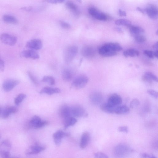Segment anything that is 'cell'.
<instances>
[{"mask_svg": "<svg viewBox=\"0 0 158 158\" xmlns=\"http://www.w3.org/2000/svg\"><path fill=\"white\" fill-rule=\"evenodd\" d=\"M115 24L117 26H122L128 27L131 25V22L125 19H119L116 21Z\"/></svg>", "mask_w": 158, "mask_h": 158, "instance_id": "obj_30", "label": "cell"}, {"mask_svg": "<svg viewBox=\"0 0 158 158\" xmlns=\"http://www.w3.org/2000/svg\"><path fill=\"white\" fill-rule=\"evenodd\" d=\"M20 83V81L17 79H8L4 82L2 87L5 92H9L13 90Z\"/></svg>", "mask_w": 158, "mask_h": 158, "instance_id": "obj_7", "label": "cell"}, {"mask_svg": "<svg viewBox=\"0 0 158 158\" xmlns=\"http://www.w3.org/2000/svg\"><path fill=\"white\" fill-rule=\"evenodd\" d=\"M95 157L97 158H108L109 157L102 152H98L94 154Z\"/></svg>", "mask_w": 158, "mask_h": 158, "instance_id": "obj_39", "label": "cell"}, {"mask_svg": "<svg viewBox=\"0 0 158 158\" xmlns=\"http://www.w3.org/2000/svg\"><path fill=\"white\" fill-rule=\"evenodd\" d=\"M115 30L117 31L118 32L120 33H123V31L122 29H121V28H119V27H117L115 28Z\"/></svg>", "mask_w": 158, "mask_h": 158, "instance_id": "obj_48", "label": "cell"}, {"mask_svg": "<svg viewBox=\"0 0 158 158\" xmlns=\"http://www.w3.org/2000/svg\"><path fill=\"white\" fill-rule=\"evenodd\" d=\"M141 156L143 158H156V157L152 154L146 153L142 154Z\"/></svg>", "mask_w": 158, "mask_h": 158, "instance_id": "obj_42", "label": "cell"}, {"mask_svg": "<svg viewBox=\"0 0 158 158\" xmlns=\"http://www.w3.org/2000/svg\"><path fill=\"white\" fill-rule=\"evenodd\" d=\"M81 54L84 57L91 59L94 57L96 54V50L92 47L85 45L82 48Z\"/></svg>", "mask_w": 158, "mask_h": 158, "instance_id": "obj_11", "label": "cell"}, {"mask_svg": "<svg viewBox=\"0 0 158 158\" xmlns=\"http://www.w3.org/2000/svg\"><path fill=\"white\" fill-rule=\"evenodd\" d=\"M5 63L1 59H0V72H3L4 70Z\"/></svg>", "mask_w": 158, "mask_h": 158, "instance_id": "obj_43", "label": "cell"}, {"mask_svg": "<svg viewBox=\"0 0 158 158\" xmlns=\"http://www.w3.org/2000/svg\"><path fill=\"white\" fill-rule=\"evenodd\" d=\"M78 51V48L76 46H71L66 48L64 55V60L66 64H69L71 62Z\"/></svg>", "mask_w": 158, "mask_h": 158, "instance_id": "obj_3", "label": "cell"}, {"mask_svg": "<svg viewBox=\"0 0 158 158\" xmlns=\"http://www.w3.org/2000/svg\"><path fill=\"white\" fill-rule=\"evenodd\" d=\"M129 31L131 35L135 37L138 35H142L144 32V29L139 27L132 26H129Z\"/></svg>", "mask_w": 158, "mask_h": 158, "instance_id": "obj_21", "label": "cell"}, {"mask_svg": "<svg viewBox=\"0 0 158 158\" xmlns=\"http://www.w3.org/2000/svg\"><path fill=\"white\" fill-rule=\"evenodd\" d=\"M130 109L127 106L120 105L116 107L114 113L119 115L123 114L128 113Z\"/></svg>", "mask_w": 158, "mask_h": 158, "instance_id": "obj_24", "label": "cell"}, {"mask_svg": "<svg viewBox=\"0 0 158 158\" xmlns=\"http://www.w3.org/2000/svg\"><path fill=\"white\" fill-rule=\"evenodd\" d=\"M0 138H1V137H0Z\"/></svg>", "mask_w": 158, "mask_h": 158, "instance_id": "obj_54", "label": "cell"}, {"mask_svg": "<svg viewBox=\"0 0 158 158\" xmlns=\"http://www.w3.org/2000/svg\"><path fill=\"white\" fill-rule=\"evenodd\" d=\"M153 48L154 49L156 50H158V42L157 41L156 43H155L154 45L153 46Z\"/></svg>", "mask_w": 158, "mask_h": 158, "instance_id": "obj_49", "label": "cell"}, {"mask_svg": "<svg viewBox=\"0 0 158 158\" xmlns=\"http://www.w3.org/2000/svg\"><path fill=\"white\" fill-rule=\"evenodd\" d=\"M89 14L92 17L99 21H106L108 17L106 14L94 8H90L88 10Z\"/></svg>", "mask_w": 158, "mask_h": 158, "instance_id": "obj_9", "label": "cell"}, {"mask_svg": "<svg viewBox=\"0 0 158 158\" xmlns=\"http://www.w3.org/2000/svg\"><path fill=\"white\" fill-rule=\"evenodd\" d=\"M144 54L148 57L151 59H153L154 58V52L150 50H145L144 52Z\"/></svg>", "mask_w": 158, "mask_h": 158, "instance_id": "obj_38", "label": "cell"}, {"mask_svg": "<svg viewBox=\"0 0 158 158\" xmlns=\"http://www.w3.org/2000/svg\"><path fill=\"white\" fill-rule=\"evenodd\" d=\"M69 134L62 130H59L54 133L53 135L54 142L56 145H59L61 144L63 138L69 136Z\"/></svg>", "mask_w": 158, "mask_h": 158, "instance_id": "obj_15", "label": "cell"}, {"mask_svg": "<svg viewBox=\"0 0 158 158\" xmlns=\"http://www.w3.org/2000/svg\"><path fill=\"white\" fill-rule=\"evenodd\" d=\"M91 139V136L89 133L86 132L82 134L80 143V147L82 149L85 148L89 143Z\"/></svg>", "mask_w": 158, "mask_h": 158, "instance_id": "obj_17", "label": "cell"}, {"mask_svg": "<svg viewBox=\"0 0 158 158\" xmlns=\"http://www.w3.org/2000/svg\"><path fill=\"white\" fill-rule=\"evenodd\" d=\"M77 1L80 3H81L82 2V0H77Z\"/></svg>", "mask_w": 158, "mask_h": 158, "instance_id": "obj_53", "label": "cell"}, {"mask_svg": "<svg viewBox=\"0 0 158 158\" xmlns=\"http://www.w3.org/2000/svg\"><path fill=\"white\" fill-rule=\"evenodd\" d=\"M137 10L138 11L141 12V13H142L143 14H144V15L146 14V13H145V9H142L140 7H138L137 8Z\"/></svg>", "mask_w": 158, "mask_h": 158, "instance_id": "obj_47", "label": "cell"}, {"mask_svg": "<svg viewBox=\"0 0 158 158\" xmlns=\"http://www.w3.org/2000/svg\"><path fill=\"white\" fill-rule=\"evenodd\" d=\"M118 13L119 16H125L127 15V14L124 11H123L121 9H119L118 11Z\"/></svg>", "mask_w": 158, "mask_h": 158, "instance_id": "obj_44", "label": "cell"}, {"mask_svg": "<svg viewBox=\"0 0 158 158\" xmlns=\"http://www.w3.org/2000/svg\"><path fill=\"white\" fill-rule=\"evenodd\" d=\"M64 126L65 129L74 125L77 122V119L74 117H69L64 120Z\"/></svg>", "mask_w": 158, "mask_h": 158, "instance_id": "obj_27", "label": "cell"}, {"mask_svg": "<svg viewBox=\"0 0 158 158\" xmlns=\"http://www.w3.org/2000/svg\"><path fill=\"white\" fill-rule=\"evenodd\" d=\"M26 46L30 49L39 50L43 47V43L40 39H33L29 41L26 44Z\"/></svg>", "mask_w": 158, "mask_h": 158, "instance_id": "obj_12", "label": "cell"}, {"mask_svg": "<svg viewBox=\"0 0 158 158\" xmlns=\"http://www.w3.org/2000/svg\"><path fill=\"white\" fill-rule=\"evenodd\" d=\"M26 97V95L24 94L21 93L19 94L15 99V104L16 105H19Z\"/></svg>", "mask_w": 158, "mask_h": 158, "instance_id": "obj_32", "label": "cell"}, {"mask_svg": "<svg viewBox=\"0 0 158 158\" xmlns=\"http://www.w3.org/2000/svg\"><path fill=\"white\" fill-rule=\"evenodd\" d=\"M21 56L22 58L34 60L39 59L40 58L38 53L34 50L30 49L23 51L21 53Z\"/></svg>", "mask_w": 158, "mask_h": 158, "instance_id": "obj_14", "label": "cell"}, {"mask_svg": "<svg viewBox=\"0 0 158 158\" xmlns=\"http://www.w3.org/2000/svg\"><path fill=\"white\" fill-rule=\"evenodd\" d=\"M42 81L50 85H54L55 83V80L54 78L50 76H45L42 78Z\"/></svg>", "mask_w": 158, "mask_h": 158, "instance_id": "obj_31", "label": "cell"}, {"mask_svg": "<svg viewBox=\"0 0 158 158\" xmlns=\"http://www.w3.org/2000/svg\"><path fill=\"white\" fill-rule=\"evenodd\" d=\"M45 149V148L38 145L36 144L32 145L30 147L27 151L26 154L27 155H30L38 154L44 151Z\"/></svg>", "mask_w": 158, "mask_h": 158, "instance_id": "obj_18", "label": "cell"}, {"mask_svg": "<svg viewBox=\"0 0 158 158\" xmlns=\"http://www.w3.org/2000/svg\"><path fill=\"white\" fill-rule=\"evenodd\" d=\"M116 107H113L107 103L101 105L100 106V109L105 113L113 114L114 113Z\"/></svg>", "mask_w": 158, "mask_h": 158, "instance_id": "obj_25", "label": "cell"}, {"mask_svg": "<svg viewBox=\"0 0 158 158\" xmlns=\"http://www.w3.org/2000/svg\"><path fill=\"white\" fill-rule=\"evenodd\" d=\"M60 23L61 26L63 28L67 29L71 27L70 25L67 23L63 21H61Z\"/></svg>", "mask_w": 158, "mask_h": 158, "instance_id": "obj_41", "label": "cell"}, {"mask_svg": "<svg viewBox=\"0 0 158 158\" xmlns=\"http://www.w3.org/2000/svg\"><path fill=\"white\" fill-rule=\"evenodd\" d=\"M28 74L30 79L34 84H38V81L36 77L32 73L29 72Z\"/></svg>", "mask_w": 158, "mask_h": 158, "instance_id": "obj_36", "label": "cell"}, {"mask_svg": "<svg viewBox=\"0 0 158 158\" xmlns=\"http://www.w3.org/2000/svg\"><path fill=\"white\" fill-rule=\"evenodd\" d=\"M134 37L135 41L139 43H144L147 40L146 38L142 35H138Z\"/></svg>", "mask_w": 158, "mask_h": 158, "instance_id": "obj_33", "label": "cell"}, {"mask_svg": "<svg viewBox=\"0 0 158 158\" xmlns=\"http://www.w3.org/2000/svg\"><path fill=\"white\" fill-rule=\"evenodd\" d=\"M123 54L126 58H127L129 56L131 57H134L139 56V53L136 49H130L125 50L123 52Z\"/></svg>", "mask_w": 158, "mask_h": 158, "instance_id": "obj_26", "label": "cell"}, {"mask_svg": "<svg viewBox=\"0 0 158 158\" xmlns=\"http://www.w3.org/2000/svg\"><path fill=\"white\" fill-rule=\"evenodd\" d=\"M3 110L2 107H0V117H2Z\"/></svg>", "mask_w": 158, "mask_h": 158, "instance_id": "obj_51", "label": "cell"}, {"mask_svg": "<svg viewBox=\"0 0 158 158\" xmlns=\"http://www.w3.org/2000/svg\"><path fill=\"white\" fill-rule=\"evenodd\" d=\"M154 56L157 58H158V50H156V51L154 52Z\"/></svg>", "mask_w": 158, "mask_h": 158, "instance_id": "obj_50", "label": "cell"}, {"mask_svg": "<svg viewBox=\"0 0 158 158\" xmlns=\"http://www.w3.org/2000/svg\"><path fill=\"white\" fill-rule=\"evenodd\" d=\"M149 79L152 81L157 82L158 79L157 77L155 75L153 74L152 73L147 72L145 73L144 74Z\"/></svg>", "mask_w": 158, "mask_h": 158, "instance_id": "obj_35", "label": "cell"}, {"mask_svg": "<svg viewBox=\"0 0 158 158\" xmlns=\"http://www.w3.org/2000/svg\"><path fill=\"white\" fill-rule=\"evenodd\" d=\"M59 113L61 117L64 120L73 117L71 115V107L67 105H63L61 107Z\"/></svg>", "mask_w": 158, "mask_h": 158, "instance_id": "obj_16", "label": "cell"}, {"mask_svg": "<svg viewBox=\"0 0 158 158\" xmlns=\"http://www.w3.org/2000/svg\"><path fill=\"white\" fill-rule=\"evenodd\" d=\"M66 5L67 7L74 12L75 15L77 16L79 14L77 6L71 1H69L66 2Z\"/></svg>", "mask_w": 158, "mask_h": 158, "instance_id": "obj_29", "label": "cell"}, {"mask_svg": "<svg viewBox=\"0 0 158 158\" xmlns=\"http://www.w3.org/2000/svg\"><path fill=\"white\" fill-rule=\"evenodd\" d=\"M118 131L120 132L127 133L128 132V128L126 126H120L118 128Z\"/></svg>", "mask_w": 158, "mask_h": 158, "instance_id": "obj_40", "label": "cell"}, {"mask_svg": "<svg viewBox=\"0 0 158 158\" xmlns=\"http://www.w3.org/2000/svg\"><path fill=\"white\" fill-rule=\"evenodd\" d=\"M90 98L91 102L94 105H98L102 102L103 100L102 95L99 92L92 93L90 96Z\"/></svg>", "mask_w": 158, "mask_h": 158, "instance_id": "obj_19", "label": "cell"}, {"mask_svg": "<svg viewBox=\"0 0 158 158\" xmlns=\"http://www.w3.org/2000/svg\"><path fill=\"white\" fill-rule=\"evenodd\" d=\"M74 74L71 69H66L63 71L62 77L64 81L68 82L71 81L74 77Z\"/></svg>", "mask_w": 158, "mask_h": 158, "instance_id": "obj_23", "label": "cell"}, {"mask_svg": "<svg viewBox=\"0 0 158 158\" xmlns=\"http://www.w3.org/2000/svg\"><path fill=\"white\" fill-rule=\"evenodd\" d=\"M123 49L122 46L117 43H110L104 44L98 50L100 55L104 57H111L116 55L118 52Z\"/></svg>", "mask_w": 158, "mask_h": 158, "instance_id": "obj_1", "label": "cell"}, {"mask_svg": "<svg viewBox=\"0 0 158 158\" xmlns=\"http://www.w3.org/2000/svg\"><path fill=\"white\" fill-rule=\"evenodd\" d=\"M147 92L152 97L155 99H158V93L155 90L153 89H149L147 90Z\"/></svg>", "mask_w": 158, "mask_h": 158, "instance_id": "obj_37", "label": "cell"}, {"mask_svg": "<svg viewBox=\"0 0 158 158\" xmlns=\"http://www.w3.org/2000/svg\"><path fill=\"white\" fill-rule=\"evenodd\" d=\"M122 102L121 97L117 94H114L109 97L107 103L113 107H116L121 105Z\"/></svg>", "mask_w": 158, "mask_h": 158, "instance_id": "obj_10", "label": "cell"}, {"mask_svg": "<svg viewBox=\"0 0 158 158\" xmlns=\"http://www.w3.org/2000/svg\"><path fill=\"white\" fill-rule=\"evenodd\" d=\"M44 2L55 4L58 3V0H44Z\"/></svg>", "mask_w": 158, "mask_h": 158, "instance_id": "obj_45", "label": "cell"}, {"mask_svg": "<svg viewBox=\"0 0 158 158\" xmlns=\"http://www.w3.org/2000/svg\"><path fill=\"white\" fill-rule=\"evenodd\" d=\"M140 104L139 101L137 99H133L130 102V108L132 109L136 108Z\"/></svg>", "mask_w": 158, "mask_h": 158, "instance_id": "obj_34", "label": "cell"}, {"mask_svg": "<svg viewBox=\"0 0 158 158\" xmlns=\"http://www.w3.org/2000/svg\"><path fill=\"white\" fill-rule=\"evenodd\" d=\"M61 92L60 90L58 88H53L49 87H44L41 90V94H46L48 95H52L54 94L59 93Z\"/></svg>", "mask_w": 158, "mask_h": 158, "instance_id": "obj_22", "label": "cell"}, {"mask_svg": "<svg viewBox=\"0 0 158 158\" xmlns=\"http://www.w3.org/2000/svg\"><path fill=\"white\" fill-rule=\"evenodd\" d=\"M65 1V0H58V3H62L64 2Z\"/></svg>", "mask_w": 158, "mask_h": 158, "instance_id": "obj_52", "label": "cell"}, {"mask_svg": "<svg viewBox=\"0 0 158 158\" xmlns=\"http://www.w3.org/2000/svg\"><path fill=\"white\" fill-rule=\"evenodd\" d=\"M134 151L127 144L122 143L117 145L114 150V153L116 156L122 157L127 155Z\"/></svg>", "mask_w": 158, "mask_h": 158, "instance_id": "obj_2", "label": "cell"}, {"mask_svg": "<svg viewBox=\"0 0 158 158\" xmlns=\"http://www.w3.org/2000/svg\"><path fill=\"white\" fill-rule=\"evenodd\" d=\"M71 115L72 117H86L88 114L83 107L79 105H75L71 107Z\"/></svg>", "mask_w": 158, "mask_h": 158, "instance_id": "obj_6", "label": "cell"}, {"mask_svg": "<svg viewBox=\"0 0 158 158\" xmlns=\"http://www.w3.org/2000/svg\"><path fill=\"white\" fill-rule=\"evenodd\" d=\"M0 39L2 43L11 46L15 45L17 42L16 37L8 34H2L0 37Z\"/></svg>", "mask_w": 158, "mask_h": 158, "instance_id": "obj_8", "label": "cell"}, {"mask_svg": "<svg viewBox=\"0 0 158 158\" xmlns=\"http://www.w3.org/2000/svg\"><path fill=\"white\" fill-rule=\"evenodd\" d=\"M146 14L153 20H157L158 17V11L157 8L153 5H150L145 9Z\"/></svg>", "mask_w": 158, "mask_h": 158, "instance_id": "obj_13", "label": "cell"}, {"mask_svg": "<svg viewBox=\"0 0 158 158\" xmlns=\"http://www.w3.org/2000/svg\"><path fill=\"white\" fill-rule=\"evenodd\" d=\"M89 81L85 75H82L75 78L73 81L71 86L75 89H80L84 87Z\"/></svg>", "mask_w": 158, "mask_h": 158, "instance_id": "obj_4", "label": "cell"}, {"mask_svg": "<svg viewBox=\"0 0 158 158\" xmlns=\"http://www.w3.org/2000/svg\"><path fill=\"white\" fill-rule=\"evenodd\" d=\"M21 9L26 11H30L33 9V8L31 6H29V7H22Z\"/></svg>", "mask_w": 158, "mask_h": 158, "instance_id": "obj_46", "label": "cell"}, {"mask_svg": "<svg viewBox=\"0 0 158 158\" xmlns=\"http://www.w3.org/2000/svg\"><path fill=\"white\" fill-rule=\"evenodd\" d=\"M3 20L5 23L9 24H15L18 23V21L15 17L9 15H4Z\"/></svg>", "mask_w": 158, "mask_h": 158, "instance_id": "obj_28", "label": "cell"}, {"mask_svg": "<svg viewBox=\"0 0 158 158\" xmlns=\"http://www.w3.org/2000/svg\"><path fill=\"white\" fill-rule=\"evenodd\" d=\"M18 110L14 106H8L3 110L2 117L4 119L8 118L11 114L17 112Z\"/></svg>", "mask_w": 158, "mask_h": 158, "instance_id": "obj_20", "label": "cell"}, {"mask_svg": "<svg viewBox=\"0 0 158 158\" xmlns=\"http://www.w3.org/2000/svg\"><path fill=\"white\" fill-rule=\"evenodd\" d=\"M48 124L47 121H43L39 117L35 116L30 120L29 124L31 128L38 129L45 127Z\"/></svg>", "mask_w": 158, "mask_h": 158, "instance_id": "obj_5", "label": "cell"}]
</instances>
